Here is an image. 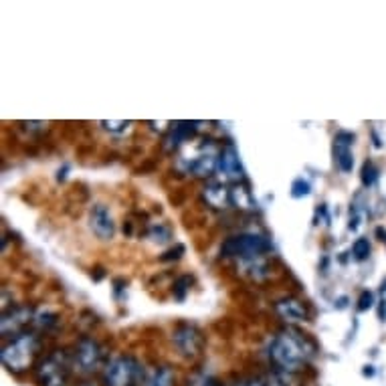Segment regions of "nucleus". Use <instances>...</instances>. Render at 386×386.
Masks as SVG:
<instances>
[{
	"mask_svg": "<svg viewBox=\"0 0 386 386\" xmlns=\"http://www.w3.org/2000/svg\"><path fill=\"white\" fill-rule=\"evenodd\" d=\"M316 352H318L316 342L307 334L292 326L279 330L267 346V358L275 368V378L281 386L287 385V381L296 378L316 356Z\"/></svg>",
	"mask_w": 386,
	"mask_h": 386,
	"instance_id": "obj_1",
	"label": "nucleus"
},
{
	"mask_svg": "<svg viewBox=\"0 0 386 386\" xmlns=\"http://www.w3.org/2000/svg\"><path fill=\"white\" fill-rule=\"evenodd\" d=\"M41 350V336L37 332H23L2 346L0 358L6 370L12 374H23L31 370L35 358L39 356Z\"/></svg>",
	"mask_w": 386,
	"mask_h": 386,
	"instance_id": "obj_2",
	"label": "nucleus"
},
{
	"mask_svg": "<svg viewBox=\"0 0 386 386\" xmlns=\"http://www.w3.org/2000/svg\"><path fill=\"white\" fill-rule=\"evenodd\" d=\"M144 381V364L133 354H120L110 358L101 372L103 386H142Z\"/></svg>",
	"mask_w": 386,
	"mask_h": 386,
	"instance_id": "obj_3",
	"label": "nucleus"
},
{
	"mask_svg": "<svg viewBox=\"0 0 386 386\" xmlns=\"http://www.w3.org/2000/svg\"><path fill=\"white\" fill-rule=\"evenodd\" d=\"M71 368V352L53 350L35 364V381L39 386H67Z\"/></svg>",
	"mask_w": 386,
	"mask_h": 386,
	"instance_id": "obj_4",
	"label": "nucleus"
},
{
	"mask_svg": "<svg viewBox=\"0 0 386 386\" xmlns=\"http://www.w3.org/2000/svg\"><path fill=\"white\" fill-rule=\"evenodd\" d=\"M73 370L81 376H93L105 368V348L93 336H81L71 352Z\"/></svg>",
	"mask_w": 386,
	"mask_h": 386,
	"instance_id": "obj_5",
	"label": "nucleus"
},
{
	"mask_svg": "<svg viewBox=\"0 0 386 386\" xmlns=\"http://www.w3.org/2000/svg\"><path fill=\"white\" fill-rule=\"evenodd\" d=\"M271 251V243L267 237L259 233H239L229 237L222 247L220 255L222 257L239 259V261H253V259L265 257Z\"/></svg>",
	"mask_w": 386,
	"mask_h": 386,
	"instance_id": "obj_6",
	"label": "nucleus"
},
{
	"mask_svg": "<svg viewBox=\"0 0 386 386\" xmlns=\"http://www.w3.org/2000/svg\"><path fill=\"white\" fill-rule=\"evenodd\" d=\"M172 346L176 348V352L182 358H196L201 356L203 348H205V334L201 332L198 326L188 324V322H180L174 330H172Z\"/></svg>",
	"mask_w": 386,
	"mask_h": 386,
	"instance_id": "obj_7",
	"label": "nucleus"
},
{
	"mask_svg": "<svg viewBox=\"0 0 386 386\" xmlns=\"http://www.w3.org/2000/svg\"><path fill=\"white\" fill-rule=\"evenodd\" d=\"M35 313H37V309L29 303H21V305H12V307L4 309L2 320H0L2 338H14L23 332H27L29 324L35 322Z\"/></svg>",
	"mask_w": 386,
	"mask_h": 386,
	"instance_id": "obj_8",
	"label": "nucleus"
},
{
	"mask_svg": "<svg viewBox=\"0 0 386 386\" xmlns=\"http://www.w3.org/2000/svg\"><path fill=\"white\" fill-rule=\"evenodd\" d=\"M89 229L99 241H112L116 235V222L110 209L101 203L93 205L89 211Z\"/></svg>",
	"mask_w": 386,
	"mask_h": 386,
	"instance_id": "obj_9",
	"label": "nucleus"
},
{
	"mask_svg": "<svg viewBox=\"0 0 386 386\" xmlns=\"http://www.w3.org/2000/svg\"><path fill=\"white\" fill-rule=\"evenodd\" d=\"M218 172H220V176H222L227 182H233V184L245 180V170H243V166H241L239 154H237V150H235L233 144H229V146H224V148L220 150Z\"/></svg>",
	"mask_w": 386,
	"mask_h": 386,
	"instance_id": "obj_10",
	"label": "nucleus"
},
{
	"mask_svg": "<svg viewBox=\"0 0 386 386\" xmlns=\"http://www.w3.org/2000/svg\"><path fill=\"white\" fill-rule=\"evenodd\" d=\"M218 158L220 154H216L215 148L207 150L205 146V150H201L194 158L186 162V170L194 174L196 178H213L218 172Z\"/></svg>",
	"mask_w": 386,
	"mask_h": 386,
	"instance_id": "obj_11",
	"label": "nucleus"
},
{
	"mask_svg": "<svg viewBox=\"0 0 386 386\" xmlns=\"http://www.w3.org/2000/svg\"><path fill=\"white\" fill-rule=\"evenodd\" d=\"M273 309L290 326H296V324H301V322L307 320V307H305V303L298 300V298H294V296H285V298L277 300L273 303Z\"/></svg>",
	"mask_w": 386,
	"mask_h": 386,
	"instance_id": "obj_12",
	"label": "nucleus"
},
{
	"mask_svg": "<svg viewBox=\"0 0 386 386\" xmlns=\"http://www.w3.org/2000/svg\"><path fill=\"white\" fill-rule=\"evenodd\" d=\"M356 136L352 131H338L334 136V156L336 164L342 172H352L354 168V156H352V144Z\"/></svg>",
	"mask_w": 386,
	"mask_h": 386,
	"instance_id": "obj_13",
	"label": "nucleus"
},
{
	"mask_svg": "<svg viewBox=\"0 0 386 386\" xmlns=\"http://www.w3.org/2000/svg\"><path fill=\"white\" fill-rule=\"evenodd\" d=\"M203 198L205 203L211 207V209H216V211H222L231 205V192L229 188L222 184V182H209L205 188H203Z\"/></svg>",
	"mask_w": 386,
	"mask_h": 386,
	"instance_id": "obj_14",
	"label": "nucleus"
},
{
	"mask_svg": "<svg viewBox=\"0 0 386 386\" xmlns=\"http://www.w3.org/2000/svg\"><path fill=\"white\" fill-rule=\"evenodd\" d=\"M196 128H198L196 122H176V124H172L170 136L164 140V148H166L168 152L176 150V148H180L186 140L194 138Z\"/></svg>",
	"mask_w": 386,
	"mask_h": 386,
	"instance_id": "obj_15",
	"label": "nucleus"
},
{
	"mask_svg": "<svg viewBox=\"0 0 386 386\" xmlns=\"http://www.w3.org/2000/svg\"><path fill=\"white\" fill-rule=\"evenodd\" d=\"M231 192V207L239 209V211H253L255 209V203H253V196H251V190L243 184V182H237L229 188Z\"/></svg>",
	"mask_w": 386,
	"mask_h": 386,
	"instance_id": "obj_16",
	"label": "nucleus"
},
{
	"mask_svg": "<svg viewBox=\"0 0 386 386\" xmlns=\"http://www.w3.org/2000/svg\"><path fill=\"white\" fill-rule=\"evenodd\" d=\"M142 386H176V372H174V368L166 366V364L156 366L152 370V374L146 376Z\"/></svg>",
	"mask_w": 386,
	"mask_h": 386,
	"instance_id": "obj_17",
	"label": "nucleus"
},
{
	"mask_svg": "<svg viewBox=\"0 0 386 386\" xmlns=\"http://www.w3.org/2000/svg\"><path fill=\"white\" fill-rule=\"evenodd\" d=\"M35 328L43 330V332H51L59 326V313L53 311V309H41L35 313V322H33Z\"/></svg>",
	"mask_w": 386,
	"mask_h": 386,
	"instance_id": "obj_18",
	"label": "nucleus"
},
{
	"mask_svg": "<svg viewBox=\"0 0 386 386\" xmlns=\"http://www.w3.org/2000/svg\"><path fill=\"white\" fill-rule=\"evenodd\" d=\"M148 239H152L158 245H164L172 239V229L166 222H152L148 227Z\"/></svg>",
	"mask_w": 386,
	"mask_h": 386,
	"instance_id": "obj_19",
	"label": "nucleus"
},
{
	"mask_svg": "<svg viewBox=\"0 0 386 386\" xmlns=\"http://www.w3.org/2000/svg\"><path fill=\"white\" fill-rule=\"evenodd\" d=\"M190 285H192V277H190V275H180V277L174 281V285H172V296H174V300H186V296H188V292H190Z\"/></svg>",
	"mask_w": 386,
	"mask_h": 386,
	"instance_id": "obj_20",
	"label": "nucleus"
},
{
	"mask_svg": "<svg viewBox=\"0 0 386 386\" xmlns=\"http://www.w3.org/2000/svg\"><path fill=\"white\" fill-rule=\"evenodd\" d=\"M352 255L356 261H366L368 255H370V243H368V239H356L354 241V245H352Z\"/></svg>",
	"mask_w": 386,
	"mask_h": 386,
	"instance_id": "obj_21",
	"label": "nucleus"
},
{
	"mask_svg": "<svg viewBox=\"0 0 386 386\" xmlns=\"http://www.w3.org/2000/svg\"><path fill=\"white\" fill-rule=\"evenodd\" d=\"M378 180V168H376V164L374 162H364V166H362V184L364 186H372L374 182Z\"/></svg>",
	"mask_w": 386,
	"mask_h": 386,
	"instance_id": "obj_22",
	"label": "nucleus"
},
{
	"mask_svg": "<svg viewBox=\"0 0 386 386\" xmlns=\"http://www.w3.org/2000/svg\"><path fill=\"white\" fill-rule=\"evenodd\" d=\"M99 126L105 129V131H110V133H124V131H128L129 126H131V122H116V120H105V122H99Z\"/></svg>",
	"mask_w": 386,
	"mask_h": 386,
	"instance_id": "obj_23",
	"label": "nucleus"
},
{
	"mask_svg": "<svg viewBox=\"0 0 386 386\" xmlns=\"http://www.w3.org/2000/svg\"><path fill=\"white\" fill-rule=\"evenodd\" d=\"M309 192H311V186H309V182H307V180H303V178L294 180V184H292V196H294V198L307 196Z\"/></svg>",
	"mask_w": 386,
	"mask_h": 386,
	"instance_id": "obj_24",
	"label": "nucleus"
},
{
	"mask_svg": "<svg viewBox=\"0 0 386 386\" xmlns=\"http://www.w3.org/2000/svg\"><path fill=\"white\" fill-rule=\"evenodd\" d=\"M184 253H186V247H184L182 243H176L172 249H168V251L160 257V261H178Z\"/></svg>",
	"mask_w": 386,
	"mask_h": 386,
	"instance_id": "obj_25",
	"label": "nucleus"
},
{
	"mask_svg": "<svg viewBox=\"0 0 386 386\" xmlns=\"http://www.w3.org/2000/svg\"><path fill=\"white\" fill-rule=\"evenodd\" d=\"M245 386H281L275 376H255L251 381H247Z\"/></svg>",
	"mask_w": 386,
	"mask_h": 386,
	"instance_id": "obj_26",
	"label": "nucleus"
},
{
	"mask_svg": "<svg viewBox=\"0 0 386 386\" xmlns=\"http://www.w3.org/2000/svg\"><path fill=\"white\" fill-rule=\"evenodd\" d=\"M374 305V294L372 292H362L360 300H358V311H366Z\"/></svg>",
	"mask_w": 386,
	"mask_h": 386,
	"instance_id": "obj_27",
	"label": "nucleus"
},
{
	"mask_svg": "<svg viewBox=\"0 0 386 386\" xmlns=\"http://www.w3.org/2000/svg\"><path fill=\"white\" fill-rule=\"evenodd\" d=\"M220 386H245V385H239V383H229V385H220Z\"/></svg>",
	"mask_w": 386,
	"mask_h": 386,
	"instance_id": "obj_28",
	"label": "nucleus"
}]
</instances>
